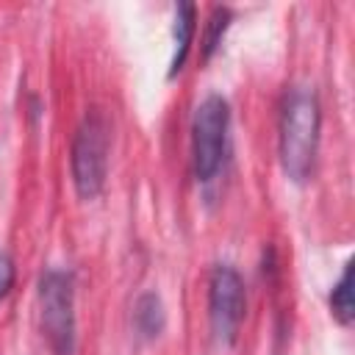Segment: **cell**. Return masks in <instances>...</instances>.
Listing matches in <instances>:
<instances>
[{
    "mask_svg": "<svg viewBox=\"0 0 355 355\" xmlns=\"http://www.w3.org/2000/svg\"><path fill=\"white\" fill-rule=\"evenodd\" d=\"M319 130H322V105L313 86H291L280 103V122H277V153L286 178L294 183L308 180L316 164L319 150Z\"/></svg>",
    "mask_w": 355,
    "mask_h": 355,
    "instance_id": "6da1fadb",
    "label": "cell"
},
{
    "mask_svg": "<svg viewBox=\"0 0 355 355\" xmlns=\"http://www.w3.org/2000/svg\"><path fill=\"white\" fill-rule=\"evenodd\" d=\"M108 153H111V125L100 108L83 114L72 150H69V169L75 191L83 200H94L108 178Z\"/></svg>",
    "mask_w": 355,
    "mask_h": 355,
    "instance_id": "7a4b0ae2",
    "label": "cell"
},
{
    "mask_svg": "<svg viewBox=\"0 0 355 355\" xmlns=\"http://www.w3.org/2000/svg\"><path fill=\"white\" fill-rule=\"evenodd\" d=\"M39 313L42 330L53 355H75V275L64 266H47L39 277Z\"/></svg>",
    "mask_w": 355,
    "mask_h": 355,
    "instance_id": "3957f363",
    "label": "cell"
},
{
    "mask_svg": "<svg viewBox=\"0 0 355 355\" xmlns=\"http://www.w3.org/2000/svg\"><path fill=\"white\" fill-rule=\"evenodd\" d=\"M230 130V105L222 94H205L191 116V161L200 183H208L219 175Z\"/></svg>",
    "mask_w": 355,
    "mask_h": 355,
    "instance_id": "277c9868",
    "label": "cell"
},
{
    "mask_svg": "<svg viewBox=\"0 0 355 355\" xmlns=\"http://www.w3.org/2000/svg\"><path fill=\"white\" fill-rule=\"evenodd\" d=\"M247 311L244 277L230 263H216L208 275V322L219 344H233L239 338Z\"/></svg>",
    "mask_w": 355,
    "mask_h": 355,
    "instance_id": "5b68a950",
    "label": "cell"
},
{
    "mask_svg": "<svg viewBox=\"0 0 355 355\" xmlns=\"http://www.w3.org/2000/svg\"><path fill=\"white\" fill-rule=\"evenodd\" d=\"M197 28V6L194 3H178L175 17H172V61H169V75H178L189 58V47L194 39Z\"/></svg>",
    "mask_w": 355,
    "mask_h": 355,
    "instance_id": "8992f818",
    "label": "cell"
},
{
    "mask_svg": "<svg viewBox=\"0 0 355 355\" xmlns=\"http://www.w3.org/2000/svg\"><path fill=\"white\" fill-rule=\"evenodd\" d=\"M133 327L141 338H158L166 327V308L164 300L155 291H144L139 294L136 305H133Z\"/></svg>",
    "mask_w": 355,
    "mask_h": 355,
    "instance_id": "52a82bcc",
    "label": "cell"
},
{
    "mask_svg": "<svg viewBox=\"0 0 355 355\" xmlns=\"http://www.w3.org/2000/svg\"><path fill=\"white\" fill-rule=\"evenodd\" d=\"M330 313L341 327H349L355 319V300H352V261L344 263L341 277L330 288Z\"/></svg>",
    "mask_w": 355,
    "mask_h": 355,
    "instance_id": "ba28073f",
    "label": "cell"
},
{
    "mask_svg": "<svg viewBox=\"0 0 355 355\" xmlns=\"http://www.w3.org/2000/svg\"><path fill=\"white\" fill-rule=\"evenodd\" d=\"M230 17L233 11L227 6H216L211 14H208V22H205V33H202V58H211V53L219 47L227 25H230Z\"/></svg>",
    "mask_w": 355,
    "mask_h": 355,
    "instance_id": "9c48e42d",
    "label": "cell"
},
{
    "mask_svg": "<svg viewBox=\"0 0 355 355\" xmlns=\"http://www.w3.org/2000/svg\"><path fill=\"white\" fill-rule=\"evenodd\" d=\"M11 283H14V261L8 258V252L0 250V300L8 294Z\"/></svg>",
    "mask_w": 355,
    "mask_h": 355,
    "instance_id": "30bf717a",
    "label": "cell"
}]
</instances>
